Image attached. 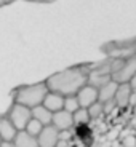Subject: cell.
<instances>
[{
    "label": "cell",
    "instance_id": "obj_1",
    "mask_svg": "<svg viewBox=\"0 0 136 147\" xmlns=\"http://www.w3.org/2000/svg\"><path fill=\"white\" fill-rule=\"evenodd\" d=\"M88 83V66L67 67L64 70L53 74L45 80L48 91L59 93L63 96L77 94V91Z\"/></svg>",
    "mask_w": 136,
    "mask_h": 147
},
{
    "label": "cell",
    "instance_id": "obj_2",
    "mask_svg": "<svg viewBox=\"0 0 136 147\" xmlns=\"http://www.w3.org/2000/svg\"><path fill=\"white\" fill-rule=\"evenodd\" d=\"M47 93H48V88L45 85V82L32 83V85H22L15 91V102L32 109V107L40 106L43 102Z\"/></svg>",
    "mask_w": 136,
    "mask_h": 147
},
{
    "label": "cell",
    "instance_id": "obj_3",
    "mask_svg": "<svg viewBox=\"0 0 136 147\" xmlns=\"http://www.w3.org/2000/svg\"><path fill=\"white\" fill-rule=\"evenodd\" d=\"M136 74V55L110 59V80L115 83H130Z\"/></svg>",
    "mask_w": 136,
    "mask_h": 147
},
{
    "label": "cell",
    "instance_id": "obj_4",
    "mask_svg": "<svg viewBox=\"0 0 136 147\" xmlns=\"http://www.w3.org/2000/svg\"><path fill=\"white\" fill-rule=\"evenodd\" d=\"M107 82H110V59H107L106 63L88 66V85L101 88Z\"/></svg>",
    "mask_w": 136,
    "mask_h": 147
},
{
    "label": "cell",
    "instance_id": "obj_5",
    "mask_svg": "<svg viewBox=\"0 0 136 147\" xmlns=\"http://www.w3.org/2000/svg\"><path fill=\"white\" fill-rule=\"evenodd\" d=\"M30 118H32L30 109L26 107V106H22V104L15 102L10 107V110H8V120L15 125V128L18 129V131H21V129L26 128L27 121H29Z\"/></svg>",
    "mask_w": 136,
    "mask_h": 147
},
{
    "label": "cell",
    "instance_id": "obj_6",
    "mask_svg": "<svg viewBox=\"0 0 136 147\" xmlns=\"http://www.w3.org/2000/svg\"><path fill=\"white\" fill-rule=\"evenodd\" d=\"M37 142H39V147H58L59 131L53 125L43 126L40 134L37 136Z\"/></svg>",
    "mask_w": 136,
    "mask_h": 147
},
{
    "label": "cell",
    "instance_id": "obj_7",
    "mask_svg": "<svg viewBox=\"0 0 136 147\" xmlns=\"http://www.w3.org/2000/svg\"><path fill=\"white\" fill-rule=\"evenodd\" d=\"M75 96H77L78 106L88 109L91 104H95L96 101H98V88H95V86L87 83L85 86H82V88L78 90Z\"/></svg>",
    "mask_w": 136,
    "mask_h": 147
},
{
    "label": "cell",
    "instance_id": "obj_8",
    "mask_svg": "<svg viewBox=\"0 0 136 147\" xmlns=\"http://www.w3.org/2000/svg\"><path fill=\"white\" fill-rule=\"evenodd\" d=\"M51 125L55 126L58 131H66V129H72L74 128V118H72V112L61 109L58 112L53 114L51 118Z\"/></svg>",
    "mask_w": 136,
    "mask_h": 147
},
{
    "label": "cell",
    "instance_id": "obj_9",
    "mask_svg": "<svg viewBox=\"0 0 136 147\" xmlns=\"http://www.w3.org/2000/svg\"><path fill=\"white\" fill-rule=\"evenodd\" d=\"M131 91L133 90H131V86H130V83H118L117 91H115V96H114V101H115V104H117L118 109L128 107Z\"/></svg>",
    "mask_w": 136,
    "mask_h": 147
},
{
    "label": "cell",
    "instance_id": "obj_10",
    "mask_svg": "<svg viewBox=\"0 0 136 147\" xmlns=\"http://www.w3.org/2000/svg\"><path fill=\"white\" fill-rule=\"evenodd\" d=\"M18 129L8 120V117H0V141L2 142H11L15 139Z\"/></svg>",
    "mask_w": 136,
    "mask_h": 147
},
{
    "label": "cell",
    "instance_id": "obj_11",
    "mask_svg": "<svg viewBox=\"0 0 136 147\" xmlns=\"http://www.w3.org/2000/svg\"><path fill=\"white\" fill-rule=\"evenodd\" d=\"M42 104H43V106L47 107L50 112H53V114H55V112H58V110H61L64 107V96L59 94V93L48 91Z\"/></svg>",
    "mask_w": 136,
    "mask_h": 147
},
{
    "label": "cell",
    "instance_id": "obj_12",
    "mask_svg": "<svg viewBox=\"0 0 136 147\" xmlns=\"http://www.w3.org/2000/svg\"><path fill=\"white\" fill-rule=\"evenodd\" d=\"M117 86H118V83H115L114 80H110L106 85H103L101 88H98V101L101 104L107 102V101H112L115 96V91H117Z\"/></svg>",
    "mask_w": 136,
    "mask_h": 147
},
{
    "label": "cell",
    "instance_id": "obj_13",
    "mask_svg": "<svg viewBox=\"0 0 136 147\" xmlns=\"http://www.w3.org/2000/svg\"><path fill=\"white\" fill-rule=\"evenodd\" d=\"M30 112H32V118H35V120H39L43 126L47 125H51V118H53V112H50V110L47 109V107L43 106V104H40V106H35L30 109Z\"/></svg>",
    "mask_w": 136,
    "mask_h": 147
},
{
    "label": "cell",
    "instance_id": "obj_14",
    "mask_svg": "<svg viewBox=\"0 0 136 147\" xmlns=\"http://www.w3.org/2000/svg\"><path fill=\"white\" fill-rule=\"evenodd\" d=\"M13 144L15 147H39V142H37V138L27 134L24 129L16 133L15 139H13Z\"/></svg>",
    "mask_w": 136,
    "mask_h": 147
},
{
    "label": "cell",
    "instance_id": "obj_15",
    "mask_svg": "<svg viewBox=\"0 0 136 147\" xmlns=\"http://www.w3.org/2000/svg\"><path fill=\"white\" fill-rule=\"evenodd\" d=\"M72 118H74V126H85L87 123H90L88 109H85V107H78V109L72 114Z\"/></svg>",
    "mask_w": 136,
    "mask_h": 147
},
{
    "label": "cell",
    "instance_id": "obj_16",
    "mask_svg": "<svg viewBox=\"0 0 136 147\" xmlns=\"http://www.w3.org/2000/svg\"><path fill=\"white\" fill-rule=\"evenodd\" d=\"M43 129V125H42L39 120H35V118H30L29 121H27L26 128H24V131L27 133V134H30V136L37 138L39 134H40V131Z\"/></svg>",
    "mask_w": 136,
    "mask_h": 147
},
{
    "label": "cell",
    "instance_id": "obj_17",
    "mask_svg": "<svg viewBox=\"0 0 136 147\" xmlns=\"http://www.w3.org/2000/svg\"><path fill=\"white\" fill-rule=\"evenodd\" d=\"M78 101H77V96L72 94V96H64V110H67V112H75V110L78 109Z\"/></svg>",
    "mask_w": 136,
    "mask_h": 147
},
{
    "label": "cell",
    "instance_id": "obj_18",
    "mask_svg": "<svg viewBox=\"0 0 136 147\" xmlns=\"http://www.w3.org/2000/svg\"><path fill=\"white\" fill-rule=\"evenodd\" d=\"M88 114H90V120H96V118H99L101 115H104V109H103V104L99 101H96L95 104L88 107Z\"/></svg>",
    "mask_w": 136,
    "mask_h": 147
},
{
    "label": "cell",
    "instance_id": "obj_19",
    "mask_svg": "<svg viewBox=\"0 0 136 147\" xmlns=\"http://www.w3.org/2000/svg\"><path fill=\"white\" fill-rule=\"evenodd\" d=\"M103 109H104V114H114V110H117V104H115V101H107V102L103 104Z\"/></svg>",
    "mask_w": 136,
    "mask_h": 147
},
{
    "label": "cell",
    "instance_id": "obj_20",
    "mask_svg": "<svg viewBox=\"0 0 136 147\" xmlns=\"http://www.w3.org/2000/svg\"><path fill=\"white\" fill-rule=\"evenodd\" d=\"M123 144H125V147H135V146H136V138H135V136H128V138H125Z\"/></svg>",
    "mask_w": 136,
    "mask_h": 147
},
{
    "label": "cell",
    "instance_id": "obj_21",
    "mask_svg": "<svg viewBox=\"0 0 136 147\" xmlns=\"http://www.w3.org/2000/svg\"><path fill=\"white\" fill-rule=\"evenodd\" d=\"M128 106L136 107V91H135V90L131 91V96H130V104H128Z\"/></svg>",
    "mask_w": 136,
    "mask_h": 147
},
{
    "label": "cell",
    "instance_id": "obj_22",
    "mask_svg": "<svg viewBox=\"0 0 136 147\" xmlns=\"http://www.w3.org/2000/svg\"><path fill=\"white\" fill-rule=\"evenodd\" d=\"M130 86H131V90H135V91H136V74H135V77L130 80Z\"/></svg>",
    "mask_w": 136,
    "mask_h": 147
},
{
    "label": "cell",
    "instance_id": "obj_23",
    "mask_svg": "<svg viewBox=\"0 0 136 147\" xmlns=\"http://www.w3.org/2000/svg\"><path fill=\"white\" fill-rule=\"evenodd\" d=\"M0 147H15V144H13V141L11 142H0Z\"/></svg>",
    "mask_w": 136,
    "mask_h": 147
},
{
    "label": "cell",
    "instance_id": "obj_24",
    "mask_svg": "<svg viewBox=\"0 0 136 147\" xmlns=\"http://www.w3.org/2000/svg\"><path fill=\"white\" fill-rule=\"evenodd\" d=\"M2 2H13V0H2Z\"/></svg>",
    "mask_w": 136,
    "mask_h": 147
},
{
    "label": "cell",
    "instance_id": "obj_25",
    "mask_svg": "<svg viewBox=\"0 0 136 147\" xmlns=\"http://www.w3.org/2000/svg\"><path fill=\"white\" fill-rule=\"evenodd\" d=\"M42 2H51V0H42Z\"/></svg>",
    "mask_w": 136,
    "mask_h": 147
},
{
    "label": "cell",
    "instance_id": "obj_26",
    "mask_svg": "<svg viewBox=\"0 0 136 147\" xmlns=\"http://www.w3.org/2000/svg\"><path fill=\"white\" fill-rule=\"evenodd\" d=\"M0 3H3V2H2V0H0Z\"/></svg>",
    "mask_w": 136,
    "mask_h": 147
},
{
    "label": "cell",
    "instance_id": "obj_27",
    "mask_svg": "<svg viewBox=\"0 0 136 147\" xmlns=\"http://www.w3.org/2000/svg\"><path fill=\"white\" fill-rule=\"evenodd\" d=\"M0 142H2V141H0Z\"/></svg>",
    "mask_w": 136,
    "mask_h": 147
}]
</instances>
